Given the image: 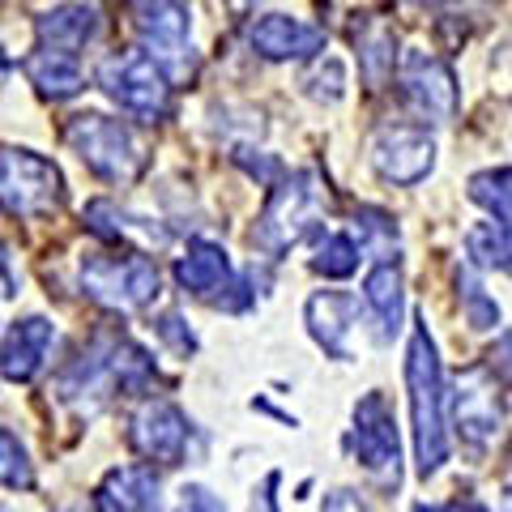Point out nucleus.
I'll return each mask as SVG.
<instances>
[{"label": "nucleus", "mask_w": 512, "mask_h": 512, "mask_svg": "<svg viewBox=\"0 0 512 512\" xmlns=\"http://www.w3.org/2000/svg\"><path fill=\"white\" fill-rule=\"evenodd\" d=\"M406 384H410L414 466H419V478H431L448 461V419H444V372H440V355L423 312L414 316V329H410Z\"/></svg>", "instance_id": "nucleus-2"}, {"label": "nucleus", "mask_w": 512, "mask_h": 512, "mask_svg": "<svg viewBox=\"0 0 512 512\" xmlns=\"http://www.w3.org/2000/svg\"><path fill=\"white\" fill-rule=\"evenodd\" d=\"M188 436H192L188 414L175 402H163V397L146 402L128 423V444L146 461H158V466H180L188 453Z\"/></svg>", "instance_id": "nucleus-12"}, {"label": "nucleus", "mask_w": 512, "mask_h": 512, "mask_svg": "<svg viewBox=\"0 0 512 512\" xmlns=\"http://www.w3.org/2000/svg\"><path fill=\"white\" fill-rule=\"evenodd\" d=\"M26 77H30V86H39V94H47V99H73V94L86 86L77 56L56 52V47H39V52L26 60Z\"/></svg>", "instance_id": "nucleus-21"}, {"label": "nucleus", "mask_w": 512, "mask_h": 512, "mask_svg": "<svg viewBox=\"0 0 512 512\" xmlns=\"http://www.w3.org/2000/svg\"><path fill=\"white\" fill-rule=\"evenodd\" d=\"M397 82H402L406 103L419 111L427 124H448L457 116V77L436 52H423V47L402 52Z\"/></svg>", "instance_id": "nucleus-10"}, {"label": "nucleus", "mask_w": 512, "mask_h": 512, "mask_svg": "<svg viewBox=\"0 0 512 512\" xmlns=\"http://www.w3.org/2000/svg\"><path fill=\"white\" fill-rule=\"evenodd\" d=\"M52 320L47 316H22L13 320L9 333H5V380L9 384H26L30 376L43 367L47 350H52Z\"/></svg>", "instance_id": "nucleus-18"}, {"label": "nucleus", "mask_w": 512, "mask_h": 512, "mask_svg": "<svg viewBox=\"0 0 512 512\" xmlns=\"http://www.w3.org/2000/svg\"><path fill=\"white\" fill-rule=\"evenodd\" d=\"M414 512H448L444 504H414Z\"/></svg>", "instance_id": "nucleus-37"}, {"label": "nucleus", "mask_w": 512, "mask_h": 512, "mask_svg": "<svg viewBox=\"0 0 512 512\" xmlns=\"http://www.w3.org/2000/svg\"><path fill=\"white\" fill-rule=\"evenodd\" d=\"M487 367H491L495 376H500V384H508V389H512V329L504 333L500 342L491 346V355H487Z\"/></svg>", "instance_id": "nucleus-33"}, {"label": "nucleus", "mask_w": 512, "mask_h": 512, "mask_svg": "<svg viewBox=\"0 0 512 512\" xmlns=\"http://www.w3.org/2000/svg\"><path fill=\"white\" fill-rule=\"evenodd\" d=\"M320 214H325V188H320V175L316 171H295L291 180H282L274 192H269L265 210L252 227V244L265 256H282L316 227Z\"/></svg>", "instance_id": "nucleus-4"}, {"label": "nucleus", "mask_w": 512, "mask_h": 512, "mask_svg": "<svg viewBox=\"0 0 512 512\" xmlns=\"http://www.w3.org/2000/svg\"><path fill=\"white\" fill-rule=\"evenodd\" d=\"M248 47L265 60H308L316 52H325V30H316L286 13H265L248 26Z\"/></svg>", "instance_id": "nucleus-14"}, {"label": "nucleus", "mask_w": 512, "mask_h": 512, "mask_svg": "<svg viewBox=\"0 0 512 512\" xmlns=\"http://www.w3.org/2000/svg\"><path fill=\"white\" fill-rule=\"evenodd\" d=\"M77 282L107 312H141L158 299L163 274L146 252H86L77 261Z\"/></svg>", "instance_id": "nucleus-3"}, {"label": "nucleus", "mask_w": 512, "mask_h": 512, "mask_svg": "<svg viewBox=\"0 0 512 512\" xmlns=\"http://www.w3.org/2000/svg\"><path fill=\"white\" fill-rule=\"evenodd\" d=\"M69 512H103V508H99V504H73Z\"/></svg>", "instance_id": "nucleus-38"}, {"label": "nucleus", "mask_w": 512, "mask_h": 512, "mask_svg": "<svg viewBox=\"0 0 512 512\" xmlns=\"http://www.w3.org/2000/svg\"><path fill=\"white\" fill-rule=\"evenodd\" d=\"M171 512H227V504H222L210 487L188 483V487H180V500H175Z\"/></svg>", "instance_id": "nucleus-32"}, {"label": "nucleus", "mask_w": 512, "mask_h": 512, "mask_svg": "<svg viewBox=\"0 0 512 512\" xmlns=\"http://www.w3.org/2000/svg\"><path fill=\"white\" fill-rule=\"evenodd\" d=\"M500 512H512V487L504 491V504H500Z\"/></svg>", "instance_id": "nucleus-39"}, {"label": "nucleus", "mask_w": 512, "mask_h": 512, "mask_svg": "<svg viewBox=\"0 0 512 512\" xmlns=\"http://www.w3.org/2000/svg\"><path fill=\"white\" fill-rule=\"evenodd\" d=\"M470 201L483 205L495 222H508L512 227V167L470 175Z\"/></svg>", "instance_id": "nucleus-25"}, {"label": "nucleus", "mask_w": 512, "mask_h": 512, "mask_svg": "<svg viewBox=\"0 0 512 512\" xmlns=\"http://www.w3.org/2000/svg\"><path fill=\"white\" fill-rule=\"evenodd\" d=\"M320 512H367V504L359 500V495L355 491H329L325 495V504H320Z\"/></svg>", "instance_id": "nucleus-34"}, {"label": "nucleus", "mask_w": 512, "mask_h": 512, "mask_svg": "<svg viewBox=\"0 0 512 512\" xmlns=\"http://www.w3.org/2000/svg\"><path fill=\"white\" fill-rule=\"evenodd\" d=\"M154 380V359L124 333H99L82 355L60 372L56 389L77 410H99L116 393H141Z\"/></svg>", "instance_id": "nucleus-1"}, {"label": "nucleus", "mask_w": 512, "mask_h": 512, "mask_svg": "<svg viewBox=\"0 0 512 512\" xmlns=\"http://www.w3.org/2000/svg\"><path fill=\"white\" fill-rule=\"evenodd\" d=\"M308 94L316 103H338L342 94H346V64L342 60H333V69H329V77H325V64H320L316 73H308Z\"/></svg>", "instance_id": "nucleus-30"}, {"label": "nucleus", "mask_w": 512, "mask_h": 512, "mask_svg": "<svg viewBox=\"0 0 512 512\" xmlns=\"http://www.w3.org/2000/svg\"><path fill=\"white\" fill-rule=\"evenodd\" d=\"M453 419L461 440L470 448H487L495 444L504 427V402H500V376L487 363H474L457 376L453 384Z\"/></svg>", "instance_id": "nucleus-9"}, {"label": "nucleus", "mask_w": 512, "mask_h": 512, "mask_svg": "<svg viewBox=\"0 0 512 512\" xmlns=\"http://www.w3.org/2000/svg\"><path fill=\"white\" fill-rule=\"evenodd\" d=\"M363 244H355L350 235H325L320 239V248H316V256H312V269L316 274H325V278H350L359 269V261H363Z\"/></svg>", "instance_id": "nucleus-26"}, {"label": "nucleus", "mask_w": 512, "mask_h": 512, "mask_svg": "<svg viewBox=\"0 0 512 512\" xmlns=\"http://www.w3.org/2000/svg\"><path fill=\"white\" fill-rule=\"evenodd\" d=\"M175 282H180L188 295L218 299V291H227L235 282L227 248L214 244V239H188V252L175 261Z\"/></svg>", "instance_id": "nucleus-17"}, {"label": "nucleus", "mask_w": 512, "mask_h": 512, "mask_svg": "<svg viewBox=\"0 0 512 512\" xmlns=\"http://www.w3.org/2000/svg\"><path fill=\"white\" fill-rule=\"evenodd\" d=\"M372 167L389 184L414 188L436 167V141L423 124H384L372 137Z\"/></svg>", "instance_id": "nucleus-11"}, {"label": "nucleus", "mask_w": 512, "mask_h": 512, "mask_svg": "<svg viewBox=\"0 0 512 512\" xmlns=\"http://www.w3.org/2000/svg\"><path fill=\"white\" fill-rule=\"evenodd\" d=\"M355 222H359V244L372 248V239H380V248L397 244V227H393L389 214H380V210H359Z\"/></svg>", "instance_id": "nucleus-31"}, {"label": "nucleus", "mask_w": 512, "mask_h": 512, "mask_svg": "<svg viewBox=\"0 0 512 512\" xmlns=\"http://www.w3.org/2000/svg\"><path fill=\"white\" fill-rule=\"evenodd\" d=\"M82 218H86V227L103 239V244H124V239H133V235H141L146 244H163L167 239L158 227H141V218L124 214L116 201H90Z\"/></svg>", "instance_id": "nucleus-22"}, {"label": "nucleus", "mask_w": 512, "mask_h": 512, "mask_svg": "<svg viewBox=\"0 0 512 512\" xmlns=\"http://www.w3.org/2000/svg\"><path fill=\"white\" fill-rule=\"evenodd\" d=\"M274 487H278V470L265 474V483H261V508L252 504V512H278V508H274Z\"/></svg>", "instance_id": "nucleus-35"}, {"label": "nucleus", "mask_w": 512, "mask_h": 512, "mask_svg": "<svg viewBox=\"0 0 512 512\" xmlns=\"http://www.w3.org/2000/svg\"><path fill=\"white\" fill-rule=\"evenodd\" d=\"M64 141H69L73 154L107 184H128L141 175V167H146V150H141L137 133L124 120L73 116L69 128H64Z\"/></svg>", "instance_id": "nucleus-5"}, {"label": "nucleus", "mask_w": 512, "mask_h": 512, "mask_svg": "<svg viewBox=\"0 0 512 512\" xmlns=\"http://www.w3.org/2000/svg\"><path fill=\"white\" fill-rule=\"evenodd\" d=\"M363 308L372 316L376 342H393L402 333V316H406V278H402V261L384 256L367 269L363 278Z\"/></svg>", "instance_id": "nucleus-15"}, {"label": "nucleus", "mask_w": 512, "mask_h": 512, "mask_svg": "<svg viewBox=\"0 0 512 512\" xmlns=\"http://www.w3.org/2000/svg\"><path fill=\"white\" fill-rule=\"evenodd\" d=\"M355 47H359L363 77L372 82V90H380L384 77L393 73V26L380 22V18H367V22L355 30Z\"/></svg>", "instance_id": "nucleus-23"}, {"label": "nucleus", "mask_w": 512, "mask_h": 512, "mask_svg": "<svg viewBox=\"0 0 512 512\" xmlns=\"http://www.w3.org/2000/svg\"><path fill=\"white\" fill-rule=\"evenodd\" d=\"M448 512H491V508L478 500H461V504H448Z\"/></svg>", "instance_id": "nucleus-36"}, {"label": "nucleus", "mask_w": 512, "mask_h": 512, "mask_svg": "<svg viewBox=\"0 0 512 512\" xmlns=\"http://www.w3.org/2000/svg\"><path fill=\"white\" fill-rule=\"evenodd\" d=\"M0 457H5V487L9 491H30L35 487V470H30V457H26V448L18 444V436L5 427L0 431Z\"/></svg>", "instance_id": "nucleus-28"}, {"label": "nucleus", "mask_w": 512, "mask_h": 512, "mask_svg": "<svg viewBox=\"0 0 512 512\" xmlns=\"http://www.w3.org/2000/svg\"><path fill=\"white\" fill-rule=\"evenodd\" d=\"M457 286H461V308H466L470 329H495V325H500V303L483 291V282H478L470 269H461Z\"/></svg>", "instance_id": "nucleus-27"}, {"label": "nucleus", "mask_w": 512, "mask_h": 512, "mask_svg": "<svg viewBox=\"0 0 512 512\" xmlns=\"http://www.w3.org/2000/svg\"><path fill=\"white\" fill-rule=\"evenodd\" d=\"M154 333H158V338H163L180 359H188L192 350H197V333L184 325L180 312H163V316H158V320H154Z\"/></svg>", "instance_id": "nucleus-29"}, {"label": "nucleus", "mask_w": 512, "mask_h": 512, "mask_svg": "<svg viewBox=\"0 0 512 512\" xmlns=\"http://www.w3.org/2000/svg\"><path fill=\"white\" fill-rule=\"evenodd\" d=\"M103 512H158V474L150 466H120L107 470L99 487Z\"/></svg>", "instance_id": "nucleus-20"}, {"label": "nucleus", "mask_w": 512, "mask_h": 512, "mask_svg": "<svg viewBox=\"0 0 512 512\" xmlns=\"http://www.w3.org/2000/svg\"><path fill=\"white\" fill-rule=\"evenodd\" d=\"M94 77L107 99L137 120L154 124L171 111V82L150 52H111Z\"/></svg>", "instance_id": "nucleus-6"}, {"label": "nucleus", "mask_w": 512, "mask_h": 512, "mask_svg": "<svg viewBox=\"0 0 512 512\" xmlns=\"http://www.w3.org/2000/svg\"><path fill=\"white\" fill-rule=\"evenodd\" d=\"M508 274H512V265H508Z\"/></svg>", "instance_id": "nucleus-40"}, {"label": "nucleus", "mask_w": 512, "mask_h": 512, "mask_svg": "<svg viewBox=\"0 0 512 512\" xmlns=\"http://www.w3.org/2000/svg\"><path fill=\"white\" fill-rule=\"evenodd\" d=\"M350 453L359 466L372 474L380 491L402 487V444H397V419L380 393L359 397L355 427H350Z\"/></svg>", "instance_id": "nucleus-7"}, {"label": "nucleus", "mask_w": 512, "mask_h": 512, "mask_svg": "<svg viewBox=\"0 0 512 512\" xmlns=\"http://www.w3.org/2000/svg\"><path fill=\"white\" fill-rule=\"evenodd\" d=\"M133 30L146 43V52L158 60H175L188 47V30H192V13L184 0H133Z\"/></svg>", "instance_id": "nucleus-13"}, {"label": "nucleus", "mask_w": 512, "mask_h": 512, "mask_svg": "<svg viewBox=\"0 0 512 512\" xmlns=\"http://www.w3.org/2000/svg\"><path fill=\"white\" fill-rule=\"evenodd\" d=\"M355 312L359 299L346 291H316L303 308V320H308L312 342L325 350L329 359H350V333H355Z\"/></svg>", "instance_id": "nucleus-16"}, {"label": "nucleus", "mask_w": 512, "mask_h": 512, "mask_svg": "<svg viewBox=\"0 0 512 512\" xmlns=\"http://www.w3.org/2000/svg\"><path fill=\"white\" fill-rule=\"evenodd\" d=\"M0 188H5V210L13 218H43L60 210L64 201V180L56 163L22 146H9L0 158Z\"/></svg>", "instance_id": "nucleus-8"}, {"label": "nucleus", "mask_w": 512, "mask_h": 512, "mask_svg": "<svg viewBox=\"0 0 512 512\" xmlns=\"http://www.w3.org/2000/svg\"><path fill=\"white\" fill-rule=\"evenodd\" d=\"M466 252L478 269H508L512 265V227L508 222H478L466 235Z\"/></svg>", "instance_id": "nucleus-24"}, {"label": "nucleus", "mask_w": 512, "mask_h": 512, "mask_svg": "<svg viewBox=\"0 0 512 512\" xmlns=\"http://www.w3.org/2000/svg\"><path fill=\"white\" fill-rule=\"evenodd\" d=\"M39 47H56V52H82V47L99 35V9L94 5H56L35 18Z\"/></svg>", "instance_id": "nucleus-19"}]
</instances>
